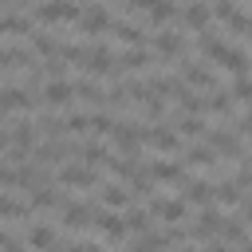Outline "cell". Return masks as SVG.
Returning a JSON list of instances; mask_svg holds the SVG:
<instances>
[{
	"mask_svg": "<svg viewBox=\"0 0 252 252\" xmlns=\"http://www.w3.org/2000/svg\"><path fill=\"white\" fill-rule=\"evenodd\" d=\"M205 55H209L213 63H220V67H224L232 79H244V75H252V55H248L244 47H228L224 39H217V43H213Z\"/></svg>",
	"mask_w": 252,
	"mask_h": 252,
	"instance_id": "obj_1",
	"label": "cell"
},
{
	"mask_svg": "<svg viewBox=\"0 0 252 252\" xmlns=\"http://www.w3.org/2000/svg\"><path fill=\"white\" fill-rule=\"evenodd\" d=\"M79 16H83V8H79L75 0H39L35 12H32V20H35L39 28H47V24H67V20L79 24Z\"/></svg>",
	"mask_w": 252,
	"mask_h": 252,
	"instance_id": "obj_2",
	"label": "cell"
},
{
	"mask_svg": "<svg viewBox=\"0 0 252 252\" xmlns=\"http://www.w3.org/2000/svg\"><path fill=\"white\" fill-rule=\"evenodd\" d=\"M142 126H146V122H138V118H114V126H110V142L118 146V154H122V158H138Z\"/></svg>",
	"mask_w": 252,
	"mask_h": 252,
	"instance_id": "obj_3",
	"label": "cell"
},
{
	"mask_svg": "<svg viewBox=\"0 0 252 252\" xmlns=\"http://www.w3.org/2000/svg\"><path fill=\"white\" fill-rule=\"evenodd\" d=\"M79 71L91 75V79H106V75L114 71V51H110L106 43H91L87 55H83V63H79Z\"/></svg>",
	"mask_w": 252,
	"mask_h": 252,
	"instance_id": "obj_4",
	"label": "cell"
},
{
	"mask_svg": "<svg viewBox=\"0 0 252 252\" xmlns=\"http://www.w3.org/2000/svg\"><path fill=\"white\" fill-rule=\"evenodd\" d=\"M142 142L154 146V150H161V154H181V134L169 130V126H161V122H146L142 126Z\"/></svg>",
	"mask_w": 252,
	"mask_h": 252,
	"instance_id": "obj_5",
	"label": "cell"
},
{
	"mask_svg": "<svg viewBox=\"0 0 252 252\" xmlns=\"http://www.w3.org/2000/svg\"><path fill=\"white\" fill-rule=\"evenodd\" d=\"M181 201L197 205V209H213L217 205V185L205 181V177H185L181 181Z\"/></svg>",
	"mask_w": 252,
	"mask_h": 252,
	"instance_id": "obj_6",
	"label": "cell"
},
{
	"mask_svg": "<svg viewBox=\"0 0 252 252\" xmlns=\"http://www.w3.org/2000/svg\"><path fill=\"white\" fill-rule=\"evenodd\" d=\"M110 8L106 4H87L83 8V16H79V35H87V39H94L98 32H110Z\"/></svg>",
	"mask_w": 252,
	"mask_h": 252,
	"instance_id": "obj_7",
	"label": "cell"
},
{
	"mask_svg": "<svg viewBox=\"0 0 252 252\" xmlns=\"http://www.w3.org/2000/svg\"><path fill=\"white\" fill-rule=\"evenodd\" d=\"M71 102H75V83L71 79H51V83H43V106L47 110H71Z\"/></svg>",
	"mask_w": 252,
	"mask_h": 252,
	"instance_id": "obj_8",
	"label": "cell"
},
{
	"mask_svg": "<svg viewBox=\"0 0 252 252\" xmlns=\"http://www.w3.org/2000/svg\"><path fill=\"white\" fill-rule=\"evenodd\" d=\"M55 181L63 185V189H98L102 181H98V169H87V165H63L59 173H55Z\"/></svg>",
	"mask_w": 252,
	"mask_h": 252,
	"instance_id": "obj_9",
	"label": "cell"
},
{
	"mask_svg": "<svg viewBox=\"0 0 252 252\" xmlns=\"http://www.w3.org/2000/svg\"><path fill=\"white\" fill-rule=\"evenodd\" d=\"M94 213H98V209H91V205H83V201H67V205L59 209L67 232H83V228H91V224H94Z\"/></svg>",
	"mask_w": 252,
	"mask_h": 252,
	"instance_id": "obj_10",
	"label": "cell"
},
{
	"mask_svg": "<svg viewBox=\"0 0 252 252\" xmlns=\"http://www.w3.org/2000/svg\"><path fill=\"white\" fill-rule=\"evenodd\" d=\"M181 83L185 87H201V91H217V75H213V67L209 63H189V59H181Z\"/></svg>",
	"mask_w": 252,
	"mask_h": 252,
	"instance_id": "obj_11",
	"label": "cell"
},
{
	"mask_svg": "<svg viewBox=\"0 0 252 252\" xmlns=\"http://www.w3.org/2000/svg\"><path fill=\"white\" fill-rule=\"evenodd\" d=\"M220 224H224V213H217V209H201V217H197V224L189 228V240H217L220 236Z\"/></svg>",
	"mask_w": 252,
	"mask_h": 252,
	"instance_id": "obj_12",
	"label": "cell"
},
{
	"mask_svg": "<svg viewBox=\"0 0 252 252\" xmlns=\"http://www.w3.org/2000/svg\"><path fill=\"white\" fill-rule=\"evenodd\" d=\"M98 201H102V209H130L134 193L126 189V181H102L98 185Z\"/></svg>",
	"mask_w": 252,
	"mask_h": 252,
	"instance_id": "obj_13",
	"label": "cell"
},
{
	"mask_svg": "<svg viewBox=\"0 0 252 252\" xmlns=\"http://www.w3.org/2000/svg\"><path fill=\"white\" fill-rule=\"evenodd\" d=\"M154 51H158L161 59H181V55H185V35H181V32L161 28V32L154 35Z\"/></svg>",
	"mask_w": 252,
	"mask_h": 252,
	"instance_id": "obj_14",
	"label": "cell"
},
{
	"mask_svg": "<svg viewBox=\"0 0 252 252\" xmlns=\"http://www.w3.org/2000/svg\"><path fill=\"white\" fill-rule=\"evenodd\" d=\"M75 98L79 102H87V106H94V110H102L106 106V87L98 83V79H75Z\"/></svg>",
	"mask_w": 252,
	"mask_h": 252,
	"instance_id": "obj_15",
	"label": "cell"
},
{
	"mask_svg": "<svg viewBox=\"0 0 252 252\" xmlns=\"http://www.w3.org/2000/svg\"><path fill=\"white\" fill-rule=\"evenodd\" d=\"M146 173H150L154 181H161V185H181V181H185V165H181V161H158V158H154V161L146 165Z\"/></svg>",
	"mask_w": 252,
	"mask_h": 252,
	"instance_id": "obj_16",
	"label": "cell"
},
{
	"mask_svg": "<svg viewBox=\"0 0 252 252\" xmlns=\"http://www.w3.org/2000/svg\"><path fill=\"white\" fill-rule=\"evenodd\" d=\"M110 32H114V39L126 43V47H146V32H142L138 20H114Z\"/></svg>",
	"mask_w": 252,
	"mask_h": 252,
	"instance_id": "obj_17",
	"label": "cell"
},
{
	"mask_svg": "<svg viewBox=\"0 0 252 252\" xmlns=\"http://www.w3.org/2000/svg\"><path fill=\"white\" fill-rule=\"evenodd\" d=\"M169 94H173V102H177V110H181V114H201V110H205V98H201L193 87H185L181 79L173 83V91H169Z\"/></svg>",
	"mask_w": 252,
	"mask_h": 252,
	"instance_id": "obj_18",
	"label": "cell"
},
{
	"mask_svg": "<svg viewBox=\"0 0 252 252\" xmlns=\"http://www.w3.org/2000/svg\"><path fill=\"white\" fill-rule=\"evenodd\" d=\"M12 146L32 154V150L39 146V126H35L32 118H20V122H12Z\"/></svg>",
	"mask_w": 252,
	"mask_h": 252,
	"instance_id": "obj_19",
	"label": "cell"
},
{
	"mask_svg": "<svg viewBox=\"0 0 252 252\" xmlns=\"http://www.w3.org/2000/svg\"><path fill=\"white\" fill-rule=\"evenodd\" d=\"M205 110H213V114H220V118H228V122H236V98L228 94V91H209V98H205Z\"/></svg>",
	"mask_w": 252,
	"mask_h": 252,
	"instance_id": "obj_20",
	"label": "cell"
},
{
	"mask_svg": "<svg viewBox=\"0 0 252 252\" xmlns=\"http://www.w3.org/2000/svg\"><path fill=\"white\" fill-rule=\"evenodd\" d=\"M217 205H220V209H236V205H244V185H240L236 177L217 181Z\"/></svg>",
	"mask_w": 252,
	"mask_h": 252,
	"instance_id": "obj_21",
	"label": "cell"
},
{
	"mask_svg": "<svg viewBox=\"0 0 252 252\" xmlns=\"http://www.w3.org/2000/svg\"><path fill=\"white\" fill-rule=\"evenodd\" d=\"M181 20H185V28H189V32H205V28H209V20H213V8H209V4H201V0H193V4L181 12Z\"/></svg>",
	"mask_w": 252,
	"mask_h": 252,
	"instance_id": "obj_22",
	"label": "cell"
},
{
	"mask_svg": "<svg viewBox=\"0 0 252 252\" xmlns=\"http://www.w3.org/2000/svg\"><path fill=\"white\" fill-rule=\"evenodd\" d=\"M55 244H59V236H55L51 224H32V228H28V248H35V252H51Z\"/></svg>",
	"mask_w": 252,
	"mask_h": 252,
	"instance_id": "obj_23",
	"label": "cell"
},
{
	"mask_svg": "<svg viewBox=\"0 0 252 252\" xmlns=\"http://www.w3.org/2000/svg\"><path fill=\"white\" fill-rule=\"evenodd\" d=\"M106 158H110V154H106L102 142H83V146H79V165H87V169H102Z\"/></svg>",
	"mask_w": 252,
	"mask_h": 252,
	"instance_id": "obj_24",
	"label": "cell"
},
{
	"mask_svg": "<svg viewBox=\"0 0 252 252\" xmlns=\"http://www.w3.org/2000/svg\"><path fill=\"white\" fill-rule=\"evenodd\" d=\"M220 240L240 248V244L248 240V224H244V217H224V224H220Z\"/></svg>",
	"mask_w": 252,
	"mask_h": 252,
	"instance_id": "obj_25",
	"label": "cell"
},
{
	"mask_svg": "<svg viewBox=\"0 0 252 252\" xmlns=\"http://www.w3.org/2000/svg\"><path fill=\"white\" fill-rule=\"evenodd\" d=\"M169 248H173V240H169L165 232H154V228L134 240V252H169Z\"/></svg>",
	"mask_w": 252,
	"mask_h": 252,
	"instance_id": "obj_26",
	"label": "cell"
},
{
	"mask_svg": "<svg viewBox=\"0 0 252 252\" xmlns=\"http://www.w3.org/2000/svg\"><path fill=\"white\" fill-rule=\"evenodd\" d=\"M59 47H63V43H59L51 32H35V35H32V51H35L39 59H51V55H59Z\"/></svg>",
	"mask_w": 252,
	"mask_h": 252,
	"instance_id": "obj_27",
	"label": "cell"
},
{
	"mask_svg": "<svg viewBox=\"0 0 252 252\" xmlns=\"http://www.w3.org/2000/svg\"><path fill=\"white\" fill-rule=\"evenodd\" d=\"M122 217H126V228H130V232H150V220H154V213H150V209H142V205H130Z\"/></svg>",
	"mask_w": 252,
	"mask_h": 252,
	"instance_id": "obj_28",
	"label": "cell"
},
{
	"mask_svg": "<svg viewBox=\"0 0 252 252\" xmlns=\"http://www.w3.org/2000/svg\"><path fill=\"white\" fill-rule=\"evenodd\" d=\"M0 217H4V220H24V217H32V205H24V201L0 193Z\"/></svg>",
	"mask_w": 252,
	"mask_h": 252,
	"instance_id": "obj_29",
	"label": "cell"
},
{
	"mask_svg": "<svg viewBox=\"0 0 252 252\" xmlns=\"http://www.w3.org/2000/svg\"><path fill=\"white\" fill-rule=\"evenodd\" d=\"M177 134H181V142L185 138H205V122L197 114H177Z\"/></svg>",
	"mask_w": 252,
	"mask_h": 252,
	"instance_id": "obj_30",
	"label": "cell"
},
{
	"mask_svg": "<svg viewBox=\"0 0 252 252\" xmlns=\"http://www.w3.org/2000/svg\"><path fill=\"white\" fill-rule=\"evenodd\" d=\"M63 118H67V134H91V114H83V110H67Z\"/></svg>",
	"mask_w": 252,
	"mask_h": 252,
	"instance_id": "obj_31",
	"label": "cell"
},
{
	"mask_svg": "<svg viewBox=\"0 0 252 252\" xmlns=\"http://www.w3.org/2000/svg\"><path fill=\"white\" fill-rule=\"evenodd\" d=\"M232 98L236 102H252V75H244V79L232 83Z\"/></svg>",
	"mask_w": 252,
	"mask_h": 252,
	"instance_id": "obj_32",
	"label": "cell"
},
{
	"mask_svg": "<svg viewBox=\"0 0 252 252\" xmlns=\"http://www.w3.org/2000/svg\"><path fill=\"white\" fill-rule=\"evenodd\" d=\"M209 8H213L217 20H232V16H236V0H213Z\"/></svg>",
	"mask_w": 252,
	"mask_h": 252,
	"instance_id": "obj_33",
	"label": "cell"
},
{
	"mask_svg": "<svg viewBox=\"0 0 252 252\" xmlns=\"http://www.w3.org/2000/svg\"><path fill=\"white\" fill-rule=\"evenodd\" d=\"M205 252H232V244H224V240L217 236V240H209V248H205Z\"/></svg>",
	"mask_w": 252,
	"mask_h": 252,
	"instance_id": "obj_34",
	"label": "cell"
},
{
	"mask_svg": "<svg viewBox=\"0 0 252 252\" xmlns=\"http://www.w3.org/2000/svg\"><path fill=\"white\" fill-rule=\"evenodd\" d=\"M4 150H12V130L0 126V154H4Z\"/></svg>",
	"mask_w": 252,
	"mask_h": 252,
	"instance_id": "obj_35",
	"label": "cell"
},
{
	"mask_svg": "<svg viewBox=\"0 0 252 252\" xmlns=\"http://www.w3.org/2000/svg\"><path fill=\"white\" fill-rule=\"evenodd\" d=\"M4 252H28V248H24V244H20V240H16V236H12V240H8V244H4Z\"/></svg>",
	"mask_w": 252,
	"mask_h": 252,
	"instance_id": "obj_36",
	"label": "cell"
},
{
	"mask_svg": "<svg viewBox=\"0 0 252 252\" xmlns=\"http://www.w3.org/2000/svg\"><path fill=\"white\" fill-rule=\"evenodd\" d=\"M8 240H12V232H4V228H0V248H4Z\"/></svg>",
	"mask_w": 252,
	"mask_h": 252,
	"instance_id": "obj_37",
	"label": "cell"
},
{
	"mask_svg": "<svg viewBox=\"0 0 252 252\" xmlns=\"http://www.w3.org/2000/svg\"><path fill=\"white\" fill-rule=\"evenodd\" d=\"M236 252H252V236H248V240H244V244H240Z\"/></svg>",
	"mask_w": 252,
	"mask_h": 252,
	"instance_id": "obj_38",
	"label": "cell"
},
{
	"mask_svg": "<svg viewBox=\"0 0 252 252\" xmlns=\"http://www.w3.org/2000/svg\"><path fill=\"white\" fill-rule=\"evenodd\" d=\"M177 252H197V248H189V244H185V248H177Z\"/></svg>",
	"mask_w": 252,
	"mask_h": 252,
	"instance_id": "obj_39",
	"label": "cell"
}]
</instances>
